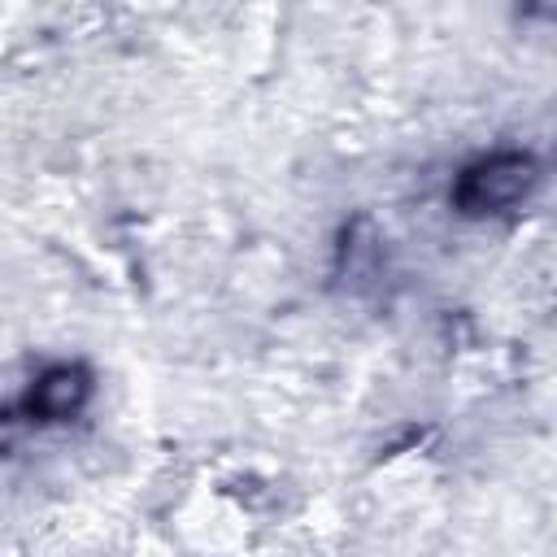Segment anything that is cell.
<instances>
[{
    "instance_id": "cell-1",
    "label": "cell",
    "mask_w": 557,
    "mask_h": 557,
    "mask_svg": "<svg viewBox=\"0 0 557 557\" xmlns=\"http://www.w3.org/2000/svg\"><path fill=\"white\" fill-rule=\"evenodd\" d=\"M531 183H535V161L518 157V152H505V157H487L474 170H466V178L457 187V200L470 213H492V209H505V205L522 200L531 191Z\"/></svg>"
},
{
    "instance_id": "cell-2",
    "label": "cell",
    "mask_w": 557,
    "mask_h": 557,
    "mask_svg": "<svg viewBox=\"0 0 557 557\" xmlns=\"http://www.w3.org/2000/svg\"><path fill=\"white\" fill-rule=\"evenodd\" d=\"M87 392V383H83V374L78 370H52L39 387H35V405L48 413V418H61V413H70L74 405H78V396Z\"/></svg>"
}]
</instances>
